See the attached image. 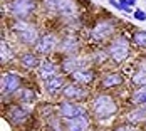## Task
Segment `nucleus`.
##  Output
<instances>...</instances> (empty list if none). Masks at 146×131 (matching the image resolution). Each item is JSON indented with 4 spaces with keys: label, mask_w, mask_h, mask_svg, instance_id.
I'll use <instances>...</instances> for the list:
<instances>
[{
    "label": "nucleus",
    "mask_w": 146,
    "mask_h": 131,
    "mask_svg": "<svg viewBox=\"0 0 146 131\" xmlns=\"http://www.w3.org/2000/svg\"><path fill=\"white\" fill-rule=\"evenodd\" d=\"M0 47H2V62H5V61L12 59V52H10L9 45L5 44V41H2V44H0Z\"/></svg>",
    "instance_id": "4be33fe9"
},
{
    "label": "nucleus",
    "mask_w": 146,
    "mask_h": 131,
    "mask_svg": "<svg viewBox=\"0 0 146 131\" xmlns=\"http://www.w3.org/2000/svg\"><path fill=\"white\" fill-rule=\"evenodd\" d=\"M22 64H24L25 67H35V66H37V57H35L34 54L27 52V54L22 56Z\"/></svg>",
    "instance_id": "6ab92c4d"
},
{
    "label": "nucleus",
    "mask_w": 146,
    "mask_h": 131,
    "mask_svg": "<svg viewBox=\"0 0 146 131\" xmlns=\"http://www.w3.org/2000/svg\"><path fill=\"white\" fill-rule=\"evenodd\" d=\"M72 77L74 81H77V82H84V84H88L92 81V77H94V74L88 71V69H79V71H76L72 72Z\"/></svg>",
    "instance_id": "2eb2a0df"
},
{
    "label": "nucleus",
    "mask_w": 146,
    "mask_h": 131,
    "mask_svg": "<svg viewBox=\"0 0 146 131\" xmlns=\"http://www.w3.org/2000/svg\"><path fill=\"white\" fill-rule=\"evenodd\" d=\"M88 126H89V121L86 116L69 118V121H67V130L69 131H86Z\"/></svg>",
    "instance_id": "9b49d317"
},
{
    "label": "nucleus",
    "mask_w": 146,
    "mask_h": 131,
    "mask_svg": "<svg viewBox=\"0 0 146 131\" xmlns=\"http://www.w3.org/2000/svg\"><path fill=\"white\" fill-rule=\"evenodd\" d=\"M113 32H114V22H111V20H102L98 25H94V29L91 30V37H92L94 41H104V39H108Z\"/></svg>",
    "instance_id": "39448f33"
},
{
    "label": "nucleus",
    "mask_w": 146,
    "mask_h": 131,
    "mask_svg": "<svg viewBox=\"0 0 146 131\" xmlns=\"http://www.w3.org/2000/svg\"><path fill=\"white\" fill-rule=\"evenodd\" d=\"M20 86V77L15 74H3L2 76V92L3 94H12Z\"/></svg>",
    "instance_id": "0eeeda50"
},
{
    "label": "nucleus",
    "mask_w": 146,
    "mask_h": 131,
    "mask_svg": "<svg viewBox=\"0 0 146 131\" xmlns=\"http://www.w3.org/2000/svg\"><path fill=\"white\" fill-rule=\"evenodd\" d=\"M133 81H134V84H138V86H146V67L141 69L139 72L136 74V76L133 77Z\"/></svg>",
    "instance_id": "aec40b11"
},
{
    "label": "nucleus",
    "mask_w": 146,
    "mask_h": 131,
    "mask_svg": "<svg viewBox=\"0 0 146 131\" xmlns=\"http://www.w3.org/2000/svg\"><path fill=\"white\" fill-rule=\"evenodd\" d=\"M84 62H86V59H84V57L72 56V57H69V59H66V61H64L62 67H64V71H66V72H76V71H79V69L84 66Z\"/></svg>",
    "instance_id": "9d476101"
},
{
    "label": "nucleus",
    "mask_w": 146,
    "mask_h": 131,
    "mask_svg": "<svg viewBox=\"0 0 146 131\" xmlns=\"http://www.w3.org/2000/svg\"><path fill=\"white\" fill-rule=\"evenodd\" d=\"M39 71H40V76L44 77L45 81H47V79H50L52 76H57V74H56V67H54V64H52V62H49V61H44V62L40 64Z\"/></svg>",
    "instance_id": "4468645a"
},
{
    "label": "nucleus",
    "mask_w": 146,
    "mask_h": 131,
    "mask_svg": "<svg viewBox=\"0 0 146 131\" xmlns=\"http://www.w3.org/2000/svg\"><path fill=\"white\" fill-rule=\"evenodd\" d=\"M35 9V3L34 0H14L10 3V12L17 17H27V15Z\"/></svg>",
    "instance_id": "423d86ee"
},
{
    "label": "nucleus",
    "mask_w": 146,
    "mask_h": 131,
    "mask_svg": "<svg viewBox=\"0 0 146 131\" xmlns=\"http://www.w3.org/2000/svg\"><path fill=\"white\" fill-rule=\"evenodd\" d=\"M14 30H15V34L19 35V39L25 44H35L37 39H39L35 27H32L30 24H25V22H17V24H14Z\"/></svg>",
    "instance_id": "7ed1b4c3"
},
{
    "label": "nucleus",
    "mask_w": 146,
    "mask_h": 131,
    "mask_svg": "<svg viewBox=\"0 0 146 131\" xmlns=\"http://www.w3.org/2000/svg\"><path fill=\"white\" fill-rule=\"evenodd\" d=\"M133 99H134V102H143V104H146V87H141L138 92H134Z\"/></svg>",
    "instance_id": "5701e85b"
},
{
    "label": "nucleus",
    "mask_w": 146,
    "mask_h": 131,
    "mask_svg": "<svg viewBox=\"0 0 146 131\" xmlns=\"http://www.w3.org/2000/svg\"><path fill=\"white\" fill-rule=\"evenodd\" d=\"M134 17H136L138 20H145V19H146V14L143 12V10H136V12H134Z\"/></svg>",
    "instance_id": "393cba45"
},
{
    "label": "nucleus",
    "mask_w": 146,
    "mask_h": 131,
    "mask_svg": "<svg viewBox=\"0 0 146 131\" xmlns=\"http://www.w3.org/2000/svg\"><path fill=\"white\" fill-rule=\"evenodd\" d=\"M92 108H94V113H96V116L99 119H108V118H111L116 113V102L113 101L109 96H106V94L98 96L94 99Z\"/></svg>",
    "instance_id": "f03ea898"
},
{
    "label": "nucleus",
    "mask_w": 146,
    "mask_h": 131,
    "mask_svg": "<svg viewBox=\"0 0 146 131\" xmlns=\"http://www.w3.org/2000/svg\"><path fill=\"white\" fill-rule=\"evenodd\" d=\"M133 39H134V42L138 44V45L146 47V32H136Z\"/></svg>",
    "instance_id": "b1692460"
},
{
    "label": "nucleus",
    "mask_w": 146,
    "mask_h": 131,
    "mask_svg": "<svg viewBox=\"0 0 146 131\" xmlns=\"http://www.w3.org/2000/svg\"><path fill=\"white\" fill-rule=\"evenodd\" d=\"M145 118H146V108L136 109V111H133L131 114H129V119H131V121H141V119H145Z\"/></svg>",
    "instance_id": "412c9836"
},
{
    "label": "nucleus",
    "mask_w": 146,
    "mask_h": 131,
    "mask_svg": "<svg viewBox=\"0 0 146 131\" xmlns=\"http://www.w3.org/2000/svg\"><path fill=\"white\" fill-rule=\"evenodd\" d=\"M109 54H111V57L114 59L116 62L124 61L128 57V54H129V44H128V41L124 37L116 39L114 42L111 44V47H109Z\"/></svg>",
    "instance_id": "20e7f679"
},
{
    "label": "nucleus",
    "mask_w": 146,
    "mask_h": 131,
    "mask_svg": "<svg viewBox=\"0 0 146 131\" xmlns=\"http://www.w3.org/2000/svg\"><path fill=\"white\" fill-rule=\"evenodd\" d=\"M64 96H66L67 99H81V98L86 96V91H84L82 87H79V86L69 84V86L64 87Z\"/></svg>",
    "instance_id": "f8f14e48"
},
{
    "label": "nucleus",
    "mask_w": 146,
    "mask_h": 131,
    "mask_svg": "<svg viewBox=\"0 0 146 131\" xmlns=\"http://www.w3.org/2000/svg\"><path fill=\"white\" fill-rule=\"evenodd\" d=\"M62 82H64V79H62L60 76H52L50 79L45 81V87H47V91H49L50 94H54V92H57L59 89H60Z\"/></svg>",
    "instance_id": "ddd939ff"
},
{
    "label": "nucleus",
    "mask_w": 146,
    "mask_h": 131,
    "mask_svg": "<svg viewBox=\"0 0 146 131\" xmlns=\"http://www.w3.org/2000/svg\"><path fill=\"white\" fill-rule=\"evenodd\" d=\"M136 3V0H128V5H134Z\"/></svg>",
    "instance_id": "bb28decb"
},
{
    "label": "nucleus",
    "mask_w": 146,
    "mask_h": 131,
    "mask_svg": "<svg viewBox=\"0 0 146 131\" xmlns=\"http://www.w3.org/2000/svg\"><path fill=\"white\" fill-rule=\"evenodd\" d=\"M60 49H62L64 52H74V51L77 49V42H76V39H72V37L64 39V42L60 44Z\"/></svg>",
    "instance_id": "a211bd4d"
},
{
    "label": "nucleus",
    "mask_w": 146,
    "mask_h": 131,
    "mask_svg": "<svg viewBox=\"0 0 146 131\" xmlns=\"http://www.w3.org/2000/svg\"><path fill=\"white\" fill-rule=\"evenodd\" d=\"M44 5L49 12L62 17H74L77 14V5L74 0H44Z\"/></svg>",
    "instance_id": "f257e3e1"
},
{
    "label": "nucleus",
    "mask_w": 146,
    "mask_h": 131,
    "mask_svg": "<svg viewBox=\"0 0 146 131\" xmlns=\"http://www.w3.org/2000/svg\"><path fill=\"white\" fill-rule=\"evenodd\" d=\"M123 82V76L121 74H108L102 79V86L104 87H111V86H117Z\"/></svg>",
    "instance_id": "f3484780"
},
{
    "label": "nucleus",
    "mask_w": 146,
    "mask_h": 131,
    "mask_svg": "<svg viewBox=\"0 0 146 131\" xmlns=\"http://www.w3.org/2000/svg\"><path fill=\"white\" fill-rule=\"evenodd\" d=\"M60 114L66 118H76V116H84V109L81 106H76L71 102H62L60 104Z\"/></svg>",
    "instance_id": "1a4fd4ad"
},
{
    "label": "nucleus",
    "mask_w": 146,
    "mask_h": 131,
    "mask_svg": "<svg viewBox=\"0 0 146 131\" xmlns=\"http://www.w3.org/2000/svg\"><path fill=\"white\" fill-rule=\"evenodd\" d=\"M116 131H136L134 128H131V126H119Z\"/></svg>",
    "instance_id": "a878e982"
},
{
    "label": "nucleus",
    "mask_w": 146,
    "mask_h": 131,
    "mask_svg": "<svg viewBox=\"0 0 146 131\" xmlns=\"http://www.w3.org/2000/svg\"><path fill=\"white\" fill-rule=\"evenodd\" d=\"M27 114H29V109H24L22 106H17V108H14L12 111H10V119L14 121V123H22L25 118H27Z\"/></svg>",
    "instance_id": "dca6fc26"
},
{
    "label": "nucleus",
    "mask_w": 146,
    "mask_h": 131,
    "mask_svg": "<svg viewBox=\"0 0 146 131\" xmlns=\"http://www.w3.org/2000/svg\"><path fill=\"white\" fill-rule=\"evenodd\" d=\"M56 45H57V39L52 34H47L42 39H39V42H37V52L49 54V52H52L56 49Z\"/></svg>",
    "instance_id": "6e6552de"
}]
</instances>
